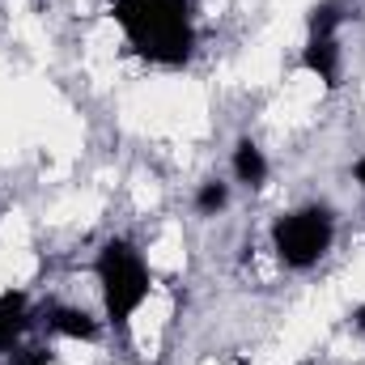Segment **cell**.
Returning a JSON list of instances; mask_svg holds the SVG:
<instances>
[{
  "label": "cell",
  "mask_w": 365,
  "mask_h": 365,
  "mask_svg": "<svg viewBox=\"0 0 365 365\" xmlns=\"http://www.w3.org/2000/svg\"><path fill=\"white\" fill-rule=\"evenodd\" d=\"M110 17L123 26L128 47L153 64H166V68L187 64L195 47L187 0H115Z\"/></svg>",
  "instance_id": "cell-1"
},
{
  "label": "cell",
  "mask_w": 365,
  "mask_h": 365,
  "mask_svg": "<svg viewBox=\"0 0 365 365\" xmlns=\"http://www.w3.org/2000/svg\"><path fill=\"white\" fill-rule=\"evenodd\" d=\"M98 284H102V306H106V319L110 327H128L132 314L145 306L149 289H153V276H149V264L140 259V251L128 242V238H110L102 251H98Z\"/></svg>",
  "instance_id": "cell-2"
},
{
  "label": "cell",
  "mask_w": 365,
  "mask_h": 365,
  "mask_svg": "<svg viewBox=\"0 0 365 365\" xmlns=\"http://www.w3.org/2000/svg\"><path fill=\"white\" fill-rule=\"evenodd\" d=\"M331 238H336V221L319 204L284 212V217H276V225H272V251L284 268H310V264H319L331 251Z\"/></svg>",
  "instance_id": "cell-3"
},
{
  "label": "cell",
  "mask_w": 365,
  "mask_h": 365,
  "mask_svg": "<svg viewBox=\"0 0 365 365\" xmlns=\"http://www.w3.org/2000/svg\"><path fill=\"white\" fill-rule=\"evenodd\" d=\"M30 297L21 289L0 293V353H13L21 344V336L30 331Z\"/></svg>",
  "instance_id": "cell-4"
},
{
  "label": "cell",
  "mask_w": 365,
  "mask_h": 365,
  "mask_svg": "<svg viewBox=\"0 0 365 365\" xmlns=\"http://www.w3.org/2000/svg\"><path fill=\"white\" fill-rule=\"evenodd\" d=\"M302 68L310 77H319L327 90H336L340 86V47H336V38H310L306 51H302Z\"/></svg>",
  "instance_id": "cell-5"
},
{
  "label": "cell",
  "mask_w": 365,
  "mask_h": 365,
  "mask_svg": "<svg viewBox=\"0 0 365 365\" xmlns=\"http://www.w3.org/2000/svg\"><path fill=\"white\" fill-rule=\"evenodd\" d=\"M47 327L60 331V336H68V340H93L98 336V319L86 314V310H77V306H56L47 314Z\"/></svg>",
  "instance_id": "cell-6"
},
{
  "label": "cell",
  "mask_w": 365,
  "mask_h": 365,
  "mask_svg": "<svg viewBox=\"0 0 365 365\" xmlns=\"http://www.w3.org/2000/svg\"><path fill=\"white\" fill-rule=\"evenodd\" d=\"M234 175L247 187H264L268 182V158H264V149L255 140H238V149H234Z\"/></svg>",
  "instance_id": "cell-7"
},
{
  "label": "cell",
  "mask_w": 365,
  "mask_h": 365,
  "mask_svg": "<svg viewBox=\"0 0 365 365\" xmlns=\"http://www.w3.org/2000/svg\"><path fill=\"white\" fill-rule=\"evenodd\" d=\"M344 21V4L340 0H319L310 13H306V26H310V38H336V26Z\"/></svg>",
  "instance_id": "cell-8"
},
{
  "label": "cell",
  "mask_w": 365,
  "mask_h": 365,
  "mask_svg": "<svg viewBox=\"0 0 365 365\" xmlns=\"http://www.w3.org/2000/svg\"><path fill=\"white\" fill-rule=\"evenodd\" d=\"M225 204H230V187H225L221 179H208L204 187H200V191H195V208H200L204 217H212V212H221Z\"/></svg>",
  "instance_id": "cell-9"
},
{
  "label": "cell",
  "mask_w": 365,
  "mask_h": 365,
  "mask_svg": "<svg viewBox=\"0 0 365 365\" xmlns=\"http://www.w3.org/2000/svg\"><path fill=\"white\" fill-rule=\"evenodd\" d=\"M9 365H51V349H13Z\"/></svg>",
  "instance_id": "cell-10"
},
{
  "label": "cell",
  "mask_w": 365,
  "mask_h": 365,
  "mask_svg": "<svg viewBox=\"0 0 365 365\" xmlns=\"http://www.w3.org/2000/svg\"><path fill=\"white\" fill-rule=\"evenodd\" d=\"M353 179L365 187V158H357V162H353Z\"/></svg>",
  "instance_id": "cell-11"
},
{
  "label": "cell",
  "mask_w": 365,
  "mask_h": 365,
  "mask_svg": "<svg viewBox=\"0 0 365 365\" xmlns=\"http://www.w3.org/2000/svg\"><path fill=\"white\" fill-rule=\"evenodd\" d=\"M357 323H361V331H365V306H361V310H357Z\"/></svg>",
  "instance_id": "cell-12"
}]
</instances>
